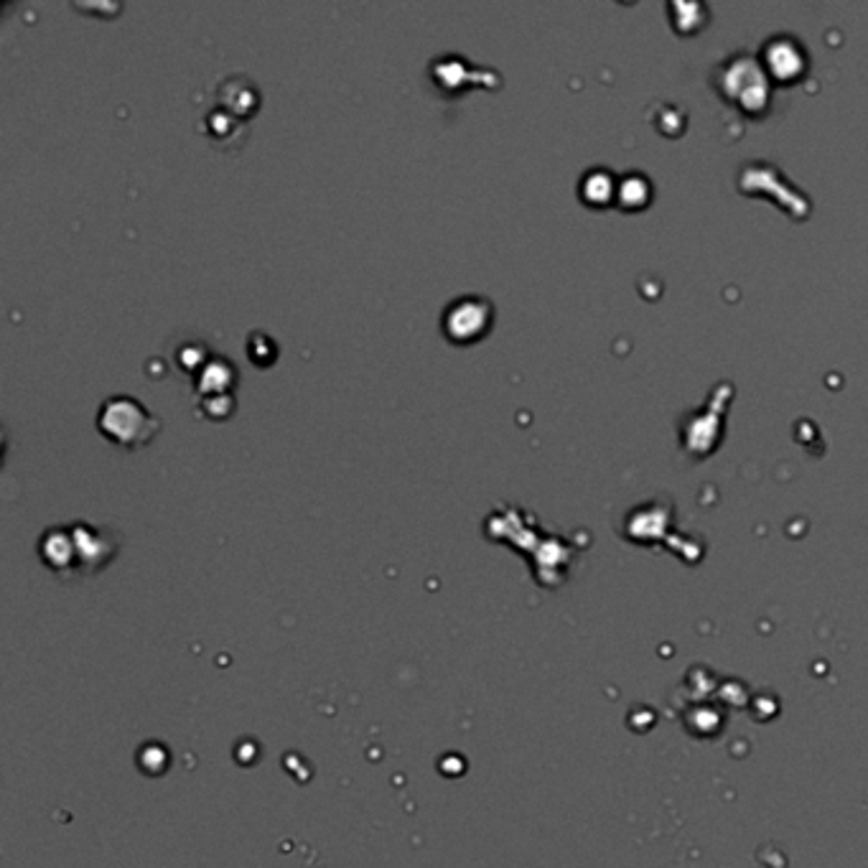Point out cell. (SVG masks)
Segmentation results:
<instances>
[{"label":"cell","instance_id":"cell-1","mask_svg":"<svg viewBox=\"0 0 868 868\" xmlns=\"http://www.w3.org/2000/svg\"><path fill=\"white\" fill-rule=\"evenodd\" d=\"M97 431L110 438L115 446L135 451V448L148 446L158 436L161 420L140 400L130 398V395H112L100 405Z\"/></svg>","mask_w":868,"mask_h":868},{"label":"cell","instance_id":"cell-2","mask_svg":"<svg viewBox=\"0 0 868 868\" xmlns=\"http://www.w3.org/2000/svg\"><path fill=\"white\" fill-rule=\"evenodd\" d=\"M494 324V303L479 293H466L448 303L441 316V329L456 347L476 344L489 334Z\"/></svg>","mask_w":868,"mask_h":868},{"label":"cell","instance_id":"cell-3","mask_svg":"<svg viewBox=\"0 0 868 868\" xmlns=\"http://www.w3.org/2000/svg\"><path fill=\"white\" fill-rule=\"evenodd\" d=\"M69 535H72V571L77 573L100 571L118 553V538L105 527L74 522L69 525Z\"/></svg>","mask_w":868,"mask_h":868},{"label":"cell","instance_id":"cell-4","mask_svg":"<svg viewBox=\"0 0 868 868\" xmlns=\"http://www.w3.org/2000/svg\"><path fill=\"white\" fill-rule=\"evenodd\" d=\"M219 107L227 112H232L235 118L247 120L252 112L260 107V92L258 87L252 84V79L242 77H227L219 82Z\"/></svg>","mask_w":868,"mask_h":868},{"label":"cell","instance_id":"cell-5","mask_svg":"<svg viewBox=\"0 0 868 868\" xmlns=\"http://www.w3.org/2000/svg\"><path fill=\"white\" fill-rule=\"evenodd\" d=\"M237 382V372L232 367L230 359L212 357L204 362V367L196 372V390L202 392L204 398L209 395H224L230 392V387Z\"/></svg>","mask_w":868,"mask_h":868},{"label":"cell","instance_id":"cell-6","mask_svg":"<svg viewBox=\"0 0 868 868\" xmlns=\"http://www.w3.org/2000/svg\"><path fill=\"white\" fill-rule=\"evenodd\" d=\"M204 130H207L212 143H224V146L240 143L242 135H245V120L235 118L232 112L222 110V107H214L204 118Z\"/></svg>","mask_w":868,"mask_h":868}]
</instances>
